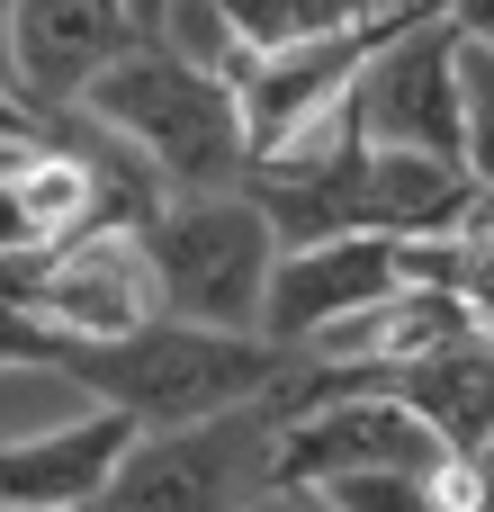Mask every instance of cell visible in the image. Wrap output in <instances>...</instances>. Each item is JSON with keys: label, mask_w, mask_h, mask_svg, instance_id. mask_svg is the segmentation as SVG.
I'll return each instance as SVG.
<instances>
[{"label": "cell", "mask_w": 494, "mask_h": 512, "mask_svg": "<svg viewBox=\"0 0 494 512\" xmlns=\"http://www.w3.org/2000/svg\"><path fill=\"white\" fill-rule=\"evenodd\" d=\"M288 342L270 333H225V324H180V315H153L117 342H72L63 351V387L81 405H117L135 414V432H171V423H207V414H234V405H261L279 378H288Z\"/></svg>", "instance_id": "6da1fadb"}, {"label": "cell", "mask_w": 494, "mask_h": 512, "mask_svg": "<svg viewBox=\"0 0 494 512\" xmlns=\"http://www.w3.org/2000/svg\"><path fill=\"white\" fill-rule=\"evenodd\" d=\"M90 126H108L117 144H135L171 198H198V189H234L243 162H252V135H243V99L234 81L198 72L180 45L144 36L126 45L81 99H72Z\"/></svg>", "instance_id": "7a4b0ae2"}, {"label": "cell", "mask_w": 494, "mask_h": 512, "mask_svg": "<svg viewBox=\"0 0 494 512\" xmlns=\"http://www.w3.org/2000/svg\"><path fill=\"white\" fill-rule=\"evenodd\" d=\"M144 261H153L162 315L261 333V297H270V270H279V225L261 216V198L243 180L198 189V198H171L144 225Z\"/></svg>", "instance_id": "3957f363"}, {"label": "cell", "mask_w": 494, "mask_h": 512, "mask_svg": "<svg viewBox=\"0 0 494 512\" xmlns=\"http://www.w3.org/2000/svg\"><path fill=\"white\" fill-rule=\"evenodd\" d=\"M270 441L279 414L234 405L207 423H171V432H135V450L117 459L99 512H252L270 495Z\"/></svg>", "instance_id": "277c9868"}, {"label": "cell", "mask_w": 494, "mask_h": 512, "mask_svg": "<svg viewBox=\"0 0 494 512\" xmlns=\"http://www.w3.org/2000/svg\"><path fill=\"white\" fill-rule=\"evenodd\" d=\"M423 18H441V0H387V9H369V18H351V27H333V36H306V45L252 54V72L234 81L252 153H279L288 135H306L315 117H333V108L360 90V72H369L396 36H414Z\"/></svg>", "instance_id": "5b68a950"}, {"label": "cell", "mask_w": 494, "mask_h": 512, "mask_svg": "<svg viewBox=\"0 0 494 512\" xmlns=\"http://www.w3.org/2000/svg\"><path fill=\"white\" fill-rule=\"evenodd\" d=\"M441 432L396 396V387H351L333 405H306L270 441V486H333L351 468H441Z\"/></svg>", "instance_id": "8992f818"}, {"label": "cell", "mask_w": 494, "mask_h": 512, "mask_svg": "<svg viewBox=\"0 0 494 512\" xmlns=\"http://www.w3.org/2000/svg\"><path fill=\"white\" fill-rule=\"evenodd\" d=\"M351 117L369 144H396V153H441V162H468V99H459V27L450 18H423L414 36H396L360 90H351Z\"/></svg>", "instance_id": "52a82bcc"}, {"label": "cell", "mask_w": 494, "mask_h": 512, "mask_svg": "<svg viewBox=\"0 0 494 512\" xmlns=\"http://www.w3.org/2000/svg\"><path fill=\"white\" fill-rule=\"evenodd\" d=\"M396 288H414V261H405V234H333V243H279V270H270V297H261V333L306 351L324 324L360 315V306H387Z\"/></svg>", "instance_id": "ba28073f"}, {"label": "cell", "mask_w": 494, "mask_h": 512, "mask_svg": "<svg viewBox=\"0 0 494 512\" xmlns=\"http://www.w3.org/2000/svg\"><path fill=\"white\" fill-rule=\"evenodd\" d=\"M18 297L63 333V342H117L135 324L162 315V288H153V261H144V234H117V225H90L72 234L63 252H45Z\"/></svg>", "instance_id": "9c48e42d"}, {"label": "cell", "mask_w": 494, "mask_h": 512, "mask_svg": "<svg viewBox=\"0 0 494 512\" xmlns=\"http://www.w3.org/2000/svg\"><path fill=\"white\" fill-rule=\"evenodd\" d=\"M126 450H135V414H117V405H81L45 432H9L0 441V512H99Z\"/></svg>", "instance_id": "30bf717a"}, {"label": "cell", "mask_w": 494, "mask_h": 512, "mask_svg": "<svg viewBox=\"0 0 494 512\" xmlns=\"http://www.w3.org/2000/svg\"><path fill=\"white\" fill-rule=\"evenodd\" d=\"M126 45H144L126 0H18V99L63 117Z\"/></svg>", "instance_id": "8fae6325"}, {"label": "cell", "mask_w": 494, "mask_h": 512, "mask_svg": "<svg viewBox=\"0 0 494 512\" xmlns=\"http://www.w3.org/2000/svg\"><path fill=\"white\" fill-rule=\"evenodd\" d=\"M387 387L441 432V450H494V324H459L450 342L396 360Z\"/></svg>", "instance_id": "7c38bea8"}, {"label": "cell", "mask_w": 494, "mask_h": 512, "mask_svg": "<svg viewBox=\"0 0 494 512\" xmlns=\"http://www.w3.org/2000/svg\"><path fill=\"white\" fill-rule=\"evenodd\" d=\"M216 9L234 18V36H243L252 54H279V45L333 36V27H351V18H369V9H387V0H216Z\"/></svg>", "instance_id": "4fadbf2b"}, {"label": "cell", "mask_w": 494, "mask_h": 512, "mask_svg": "<svg viewBox=\"0 0 494 512\" xmlns=\"http://www.w3.org/2000/svg\"><path fill=\"white\" fill-rule=\"evenodd\" d=\"M324 512H441L432 468H351L333 486H306Z\"/></svg>", "instance_id": "5bb4252c"}, {"label": "cell", "mask_w": 494, "mask_h": 512, "mask_svg": "<svg viewBox=\"0 0 494 512\" xmlns=\"http://www.w3.org/2000/svg\"><path fill=\"white\" fill-rule=\"evenodd\" d=\"M459 99H468V171L494 189V45L459 36Z\"/></svg>", "instance_id": "9a60e30c"}, {"label": "cell", "mask_w": 494, "mask_h": 512, "mask_svg": "<svg viewBox=\"0 0 494 512\" xmlns=\"http://www.w3.org/2000/svg\"><path fill=\"white\" fill-rule=\"evenodd\" d=\"M63 333L18 297V288H0V369H63Z\"/></svg>", "instance_id": "2e32d148"}, {"label": "cell", "mask_w": 494, "mask_h": 512, "mask_svg": "<svg viewBox=\"0 0 494 512\" xmlns=\"http://www.w3.org/2000/svg\"><path fill=\"white\" fill-rule=\"evenodd\" d=\"M432 486H441V512H494V450H450Z\"/></svg>", "instance_id": "e0dca14e"}, {"label": "cell", "mask_w": 494, "mask_h": 512, "mask_svg": "<svg viewBox=\"0 0 494 512\" xmlns=\"http://www.w3.org/2000/svg\"><path fill=\"white\" fill-rule=\"evenodd\" d=\"M0 144H9V153H27V144H54V117H36L18 90H0Z\"/></svg>", "instance_id": "ac0fdd59"}, {"label": "cell", "mask_w": 494, "mask_h": 512, "mask_svg": "<svg viewBox=\"0 0 494 512\" xmlns=\"http://www.w3.org/2000/svg\"><path fill=\"white\" fill-rule=\"evenodd\" d=\"M441 18H450L468 45H494V0H441Z\"/></svg>", "instance_id": "d6986e66"}, {"label": "cell", "mask_w": 494, "mask_h": 512, "mask_svg": "<svg viewBox=\"0 0 494 512\" xmlns=\"http://www.w3.org/2000/svg\"><path fill=\"white\" fill-rule=\"evenodd\" d=\"M0 90H18V0H0Z\"/></svg>", "instance_id": "ffe728a7"}, {"label": "cell", "mask_w": 494, "mask_h": 512, "mask_svg": "<svg viewBox=\"0 0 494 512\" xmlns=\"http://www.w3.org/2000/svg\"><path fill=\"white\" fill-rule=\"evenodd\" d=\"M126 9H135V27H144V36H153V27H162V9H171V0H126Z\"/></svg>", "instance_id": "44dd1931"}, {"label": "cell", "mask_w": 494, "mask_h": 512, "mask_svg": "<svg viewBox=\"0 0 494 512\" xmlns=\"http://www.w3.org/2000/svg\"><path fill=\"white\" fill-rule=\"evenodd\" d=\"M0 153H9V144H0Z\"/></svg>", "instance_id": "7402d4cb"}]
</instances>
